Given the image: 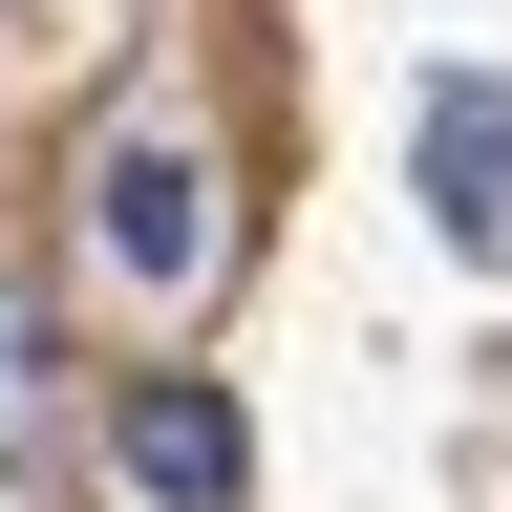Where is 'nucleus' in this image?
Returning a JSON list of instances; mask_svg holds the SVG:
<instances>
[{
  "mask_svg": "<svg viewBox=\"0 0 512 512\" xmlns=\"http://www.w3.org/2000/svg\"><path fill=\"white\" fill-rule=\"evenodd\" d=\"M128 491H150V512H235V491H256V448H235V406H214L192 363L128 384Z\"/></svg>",
  "mask_w": 512,
  "mask_h": 512,
  "instance_id": "3",
  "label": "nucleus"
},
{
  "mask_svg": "<svg viewBox=\"0 0 512 512\" xmlns=\"http://www.w3.org/2000/svg\"><path fill=\"white\" fill-rule=\"evenodd\" d=\"M86 235H107V278H128V299H192V278L235 256L214 171H192L171 128H107V171H86Z\"/></svg>",
  "mask_w": 512,
  "mask_h": 512,
  "instance_id": "1",
  "label": "nucleus"
},
{
  "mask_svg": "<svg viewBox=\"0 0 512 512\" xmlns=\"http://www.w3.org/2000/svg\"><path fill=\"white\" fill-rule=\"evenodd\" d=\"M22 448H43V299L0 278V470H22Z\"/></svg>",
  "mask_w": 512,
  "mask_h": 512,
  "instance_id": "4",
  "label": "nucleus"
},
{
  "mask_svg": "<svg viewBox=\"0 0 512 512\" xmlns=\"http://www.w3.org/2000/svg\"><path fill=\"white\" fill-rule=\"evenodd\" d=\"M406 150H427V214H448V256H491V278H512V86H491V64H448Z\"/></svg>",
  "mask_w": 512,
  "mask_h": 512,
  "instance_id": "2",
  "label": "nucleus"
}]
</instances>
